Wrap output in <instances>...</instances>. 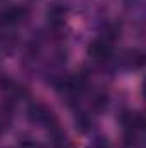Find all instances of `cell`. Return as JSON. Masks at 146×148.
Wrapping results in <instances>:
<instances>
[{"instance_id": "cell-6", "label": "cell", "mask_w": 146, "mask_h": 148, "mask_svg": "<svg viewBox=\"0 0 146 148\" xmlns=\"http://www.w3.org/2000/svg\"><path fill=\"white\" fill-rule=\"evenodd\" d=\"M9 122H10V110L5 107H0V133L9 126Z\"/></svg>"}, {"instance_id": "cell-4", "label": "cell", "mask_w": 146, "mask_h": 148, "mask_svg": "<svg viewBox=\"0 0 146 148\" xmlns=\"http://www.w3.org/2000/svg\"><path fill=\"white\" fill-rule=\"evenodd\" d=\"M46 17H48L50 26H53V28H60V26H64V24H65L67 9H64L62 5H53V7H50V9H48Z\"/></svg>"}, {"instance_id": "cell-2", "label": "cell", "mask_w": 146, "mask_h": 148, "mask_svg": "<svg viewBox=\"0 0 146 148\" xmlns=\"http://www.w3.org/2000/svg\"><path fill=\"white\" fill-rule=\"evenodd\" d=\"M28 115H29V119L33 122L41 124V126H46V127H53L55 122H57L53 112L50 110L46 105H43V103H33L29 107V110H28Z\"/></svg>"}, {"instance_id": "cell-5", "label": "cell", "mask_w": 146, "mask_h": 148, "mask_svg": "<svg viewBox=\"0 0 146 148\" xmlns=\"http://www.w3.org/2000/svg\"><path fill=\"white\" fill-rule=\"evenodd\" d=\"M122 62H124V66H126L127 69H139V67H143V64H145V53L139 52V50L127 52V53L124 55Z\"/></svg>"}, {"instance_id": "cell-8", "label": "cell", "mask_w": 146, "mask_h": 148, "mask_svg": "<svg viewBox=\"0 0 146 148\" xmlns=\"http://www.w3.org/2000/svg\"><path fill=\"white\" fill-rule=\"evenodd\" d=\"M93 148H108V145H107L105 140H100V141H96V143L93 145Z\"/></svg>"}, {"instance_id": "cell-7", "label": "cell", "mask_w": 146, "mask_h": 148, "mask_svg": "<svg viewBox=\"0 0 146 148\" xmlns=\"http://www.w3.org/2000/svg\"><path fill=\"white\" fill-rule=\"evenodd\" d=\"M17 148H41V145L38 143V141H33V140H23Z\"/></svg>"}, {"instance_id": "cell-1", "label": "cell", "mask_w": 146, "mask_h": 148, "mask_svg": "<svg viewBox=\"0 0 146 148\" xmlns=\"http://www.w3.org/2000/svg\"><path fill=\"white\" fill-rule=\"evenodd\" d=\"M28 14H29V10L26 5L14 3L0 12V26H14L21 21H24L28 17Z\"/></svg>"}, {"instance_id": "cell-3", "label": "cell", "mask_w": 146, "mask_h": 148, "mask_svg": "<svg viewBox=\"0 0 146 148\" xmlns=\"http://www.w3.org/2000/svg\"><path fill=\"white\" fill-rule=\"evenodd\" d=\"M112 50H113V40L108 38L107 35H102L95 41H91V45H89V55L96 60L108 59L112 55Z\"/></svg>"}]
</instances>
